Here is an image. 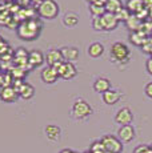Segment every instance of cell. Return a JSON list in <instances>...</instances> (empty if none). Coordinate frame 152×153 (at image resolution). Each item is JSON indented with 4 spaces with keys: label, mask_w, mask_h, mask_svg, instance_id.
Returning <instances> with one entry per match:
<instances>
[{
    "label": "cell",
    "mask_w": 152,
    "mask_h": 153,
    "mask_svg": "<svg viewBox=\"0 0 152 153\" xmlns=\"http://www.w3.org/2000/svg\"><path fill=\"white\" fill-rule=\"evenodd\" d=\"M17 36L24 42H34L35 39L40 36L42 32V22L37 17H32V19L23 20L19 25H17Z\"/></svg>",
    "instance_id": "cell-1"
},
{
    "label": "cell",
    "mask_w": 152,
    "mask_h": 153,
    "mask_svg": "<svg viewBox=\"0 0 152 153\" xmlns=\"http://www.w3.org/2000/svg\"><path fill=\"white\" fill-rule=\"evenodd\" d=\"M36 13L40 19L54 20L59 15V4L55 0H43L36 8Z\"/></svg>",
    "instance_id": "cell-2"
},
{
    "label": "cell",
    "mask_w": 152,
    "mask_h": 153,
    "mask_svg": "<svg viewBox=\"0 0 152 153\" xmlns=\"http://www.w3.org/2000/svg\"><path fill=\"white\" fill-rule=\"evenodd\" d=\"M111 59L113 63L125 64L130 61V49L121 42H116L111 47Z\"/></svg>",
    "instance_id": "cell-3"
},
{
    "label": "cell",
    "mask_w": 152,
    "mask_h": 153,
    "mask_svg": "<svg viewBox=\"0 0 152 153\" xmlns=\"http://www.w3.org/2000/svg\"><path fill=\"white\" fill-rule=\"evenodd\" d=\"M92 107L88 104V102L86 101V100H76L74 102V105H72V117H75V119L77 120H83V119H87V117H89L92 114Z\"/></svg>",
    "instance_id": "cell-4"
},
{
    "label": "cell",
    "mask_w": 152,
    "mask_h": 153,
    "mask_svg": "<svg viewBox=\"0 0 152 153\" xmlns=\"http://www.w3.org/2000/svg\"><path fill=\"white\" fill-rule=\"evenodd\" d=\"M100 141L103 143L106 151L110 153H121L123 151V143L112 134H106V136L101 137Z\"/></svg>",
    "instance_id": "cell-5"
},
{
    "label": "cell",
    "mask_w": 152,
    "mask_h": 153,
    "mask_svg": "<svg viewBox=\"0 0 152 153\" xmlns=\"http://www.w3.org/2000/svg\"><path fill=\"white\" fill-rule=\"evenodd\" d=\"M55 69L59 72V77L64 79V80H71L76 76L77 69L74 65V63H69V61H63V63L55 65Z\"/></svg>",
    "instance_id": "cell-6"
},
{
    "label": "cell",
    "mask_w": 152,
    "mask_h": 153,
    "mask_svg": "<svg viewBox=\"0 0 152 153\" xmlns=\"http://www.w3.org/2000/svg\"><path fill=\"white\" fill-rule=\"evenodd\" d=\"M132 120H133V114L130 108H121V109H119L115 114V121L118 123V124H120L121 126L131 125Z\"/></svg>",
    "instance_id": "cell-7"
},
{
    "label": "cell",
    "mask_w": 152,
    "mask_h": 153,
    "mask_svg": "<svg viewBox=\"0 0 152 153\" xmlns=\"http://www.w3.org/2000/svg\"><path fill=\"white\" fill-rule=\"evenodd\" d=\"M19 93L15 88L11 85V87H3L0 88V99L4 102H15L19 99Z\"/></svg>",
    "instance_id": "cell-8"
},
{
    "label": "cell",
    "mask_w": 152,
    "mask_h": 153,
    "mask_svg": "<svg viewBox=\"0 0 152 153\" xmlns=\"http://www.w3.org/2000/svg\"><path fill=\"white\" fill-rule=\"evenodd\" d=\"M135 137V128L132 125H123L118 131V139L121 141L123 144L131 143Z\"/></svg>",
    "instance_id": "cell-9"
},
{
    "label": "cell",
    "mask_w": 152,
    "mask_h": 153,
    "mask_svg": "<svg viewBox=\"0 0 152 153\" xmlns=\"http://www.w3.org/2000/svg\"><path fill=\"white\" fill-rule=\"evenodd\" d=\"M100 19H101V25H103V31H113L119 25V20L116 19V16L113 13L106 12Z\"/></svg>",
    "instance_id": "cell-10"
},
{
    "label": "cell",
    "mask_w": 152,
    "mask_h": 153,
    "mask_svg": "<svg viewBox=\"0 0 152 153\" xmlns=\"http://www.w3.org/2000/svg\"><path fill=\"white\" fill-rule=\"evenodd\" d=\"M40 76H42V80L45 84H55L57 81V79H59V72L55 69V67L47 65L45 68H43Z\"/></svg>",
    "instance_id": "cell-11"
},
{
    "label": "cell",
    "mask_w": 152,
    "mask_h": 153,
    "mask_svg": "<svg viewBox=\"0 0 152 153\" xmlns=\"http://www.w3.org/2000/svg\"><path fill=\"white\" fill-rule=\"evenodd\" d=\"M44 61L48 67H55L57 64L63 63V56H61L60 49H49L44 55Z\"/></svg>",
    "instance_id": "cell-12"
},
{
    "label": "cell",
    "mask_w": 152,
    "mask_h": 153,
    "mask_svg": "<svg viewBox=\"0 0 152 153\" xmlns=\"http://www.w3.org/2000/svg\"><path fill=\"white\" fill-rule=\"evenodd\" d=\"M44 61V55L39 51V49H32V51L28 53V64H30L31 68H36V67H40Z\"/></svg>",
    "instance_id": "cell-13"
},
{
    "label": "cell",
    "mask_w": 152,
    "mask_h": 153,
    "mask_svg": "<svg viewBox=\"0 0 152 153\" xmlns=\"http://www.w3.org/2000/svg\"><path fill=\"white\" fill-rule=\"evenodd\" d=\"M60 52L61 56H63V60L69 61V63L75 61L79 57V49L76 47H63L60 49Z\"/></svg>",
    "instance_id": "cell-14"
},
{
    "label": "cell",
    "mask_w": 152,
    "mask_h": 153,
    "mask_svg": "<svg viewBox=\"0 0 152 153\" xmlns=\"http://www.w3.org/2000/svg\"><path fill=\"white\" fill-rule=\"evenodd\" d=\"M111 89V83H110V80L106 77H99V79H96L95 81H93V91L95 92H98V93H106L107 91H110Z\"/></svg>",
    "instance_id": "cell-15"
},
{
    "label": "cell",
    "mask_w": 152,
    "mask_h": 153,
    "mask_svg": "<svg viewBox=\"0 0 152 153\" xmlns=\"http://www.w3.org/2000/svg\"><path fill=\"white\" fill-rule=\"evenodd\" d=\"M44 132H45L47 139L51 141H57V140H60V137H61V129L57 125H54V124L47 125Z\"/></svg>",
    "instance_id": "cell-16"
},
{
    "label": "cell",
    "mask_w": 152,
    "mask_h": 153,
    "mask_svg": "<svg viewBox=\"0 0 152 153\" xmlns=\"http://www.w3.org/2000/svg\"><path fill=\"white\" fill-rule=\"evenodd\" d=\"M120 100V92L115 89H110L106 93H103V101L107 105H115Z\"/></svg>",
    "instance_id": "cell-17"
},
{
    "label": "cell",
    "mask_w": 152,
    "mask_h": 153,
    "mask_svg": "<svg viewBox=\"0 0 152 153\" xmlns=\"http://www.w3.org/2000/svg\"><path fill=\"white\" fill-rule=\"evenodd\" d=\"M147 39H148L147 33H144V32H142V31H135V32H131L130 33V42L132 43L133 45L142 47Z\"/></svg>",
    "instance_id": "cell-18"
},
{
    "label": "cell",
    "mask_w": 152,
    "mask_h": 153,
    "mask_svg": "<svg viewBox=\"0 0 152 153\" xmlns=\"http://www.w3.org/2000/svg\"><path fill=\"white\" fill-rule=\"evenodd\" d=\"M144 7H145V4L143 0H127V1H125V8L132 15H136Z\"/></svg>",
    "instance_id": "cell-19"
},
{
    "label": "cell",
    "mask_w": 152,
    "mask_h": 153,
    "mask_svg": "<svg viewBox=\"0 0 152 153\" xmlns=\"http://www.w3.org/2000/svg\"><path fill=\"white\" fill-rule=\"evenodd\" d=\"M104 53V47L100 43H92L88 47V56L92 59H98Z\"/></svg>",
    "instance_id": "cell-20"
},
{
    "label": "cell",
    "mask_w": 152,
    "mask_h": 153,
    "mask_svg": "<svg viewBox=\"0 0 152 153\" xmlns=\"http://www.w3.org/2000/svg\"><path fill=\"white\" fill-rule=\"evenodd\" d=\"M34 95H35V88L32 87L31 84H28V83H24L22 85V88L19 89V96L22 99H24V100H30L34 97Z\"/></svg>",
    "instance_id": "cell-21"
},
{
    "label": "cell",
    "mask_w": 152,
    "mask_h": 153,
    "mask_svg": "<svg viewBox=\"0 0 152 153\" xmlns=\"http://www.w3.org/2000/svg\"><path fill=\"white\" fill-rule=\"evenodd\" d=\"M123 7H124V5H123L121 0H107V3L104 4L106 12H110V13H113V15Z\"/></svg>",
    "instance_id": "cell-22"
},
{
    "label": "cell",
    "mask_w": 152,
    "mask_h": 153,
    "mask_svg": "<svg viewBox=\"0 0 152 153\" xmlns=\"http://www.w3.org/2000/svg\"><path fill=\"white\" fill-rule=\"evenodd\" d=\"M63 23H64V25H66V27H68V28L77 25V23H79L77 13H75V12H67L63 16Z\"/></svg>",
    "instance_id": "cell-23"
},
{
    "label": "cell",
    "mask_w": 152,
    "mask_h": 153,
    "mask_svg": "<svg viewBox=\"0 0 152 153\" xmlns=\"http://www.w3.org/2000/svg\"><path fill=\"white\" fill-rule=\"evenodd\" d=\"M125 24H127V27H128V29H130L131 32H135V31H139V29L142 28L143 22H140L135 15H132V16H131L127 22H125Z\"/></svg>",
    "instance_id": "cell-24"
},
{
    "label": "cell",
    "mask_w": 152,
    "mask_h": 153,
    "mask_svg": "<svg viewBox=\"0 0 152 153\" xmlns=\"http://www.w3.org/2000/svg\"><path fill=\"white\" fill-rule=\"evenodd\" d=\"M89 12L93 17H101L106 13V8H104V5L95 3V4H89Z\"/></svg>",
    "instance_id": "cell-25"
},
{
    "label": "cell",
    "mask_w": 152,
    "mask_h": 153,
    "mask_svg": "<svg viewBox=\"0 0 152 153\" xmlns=\"http://www.w3.org/2000/svg\"><path fill=\"white\" fill-rule=\"evenodd\" d=\"M11 76L13 77V80H23V77H24L25 75H27V71L24 68H20V67H13L12 69L10 71Z\"/></svg>",
    "instance_id": "cell-26"
},
{
    "label": "cell",
    "mask_w": 152,
    "mask_h": 153,
    "mask_svg": "<svg viewBox=\"0 0 152 153\" xmlns=\"http://www.w3.org/2000/svg\"><path fill=\"white\" fill-rule=\"evenodd\" d=\"M115 16H116V19L119 20V23H120V22H124L125 23L131 16H132V13H131L125 7H123V8H120V10H119L118 12L115 13Z\"/></svg>",
    "instance_id": "cell-27"
},
{
    "label": "cell",
    "mask_w": 152,
    "mask_h": 153,
    "mask_svg": "<svg viewBox=\"0 0 152 153\" xmlns=\"http://www.w3.org/2000/svg\"><path fill=\"white\" fill-rule=\"evenodd\" d=\"M89 152L91 153H107L106 148H104L103 143H101L100 140L93 141V143L91 144V146H89Z\"/></svg>",
    "instance_id": "cell-28"
},
{
    "label": "cell",
    "mask_w": 152,
    "mask_h": 153,
    "mask_svg": "<svg viewBox=\"0 0 152 153\" xmlns=\"http://www.w3.org/2000/svg\"><path fill=\"white\" fill-rule=\"evenodd\" d=\"M8 51H11V49H10V44L5 42L3 37H0V56H4Z\"/></svg>",
    "instance_id": "cell-29"
},
{
    "label": "cell",
    "mask_w": 152,
    "mask_h": 153,
    "mask_svg": "<svg viewBox=\"0 0 152 153\" xmlns=\"http://www.w3.org/2000/svg\"><path fill=\"white\" fill-rule=\"evenodd\" d=\"M92 28L95 29V31H103V25H101L100 17H93L92 19Z\"/></svg>",
    "instance_id": "cell-30"
},
{
    "label": "cell",
    "mask_w": 152,
    "mask_h": 153,
    "mask_svg": "<svg viewBox=\"0 0 152 153\" xmlns=\"http://www.w3.org/2000/svg\"><path fill=\"white\" fill-rule=\"evenodd\" d=\"M144 93H145V96L152 99V81H150V83L144 87Z\"/></svg>",
    "instance_id": "cell-31"
},
{
    "label": "cell",
    "mask_w": 152,
    "mask_h": 153,
    "mask_svg": "<svg viewBox=\"0 0 152 153\" xmlns=\"http://www.w3.org/2000/svg\"><path fill=\"white\" fill-rule=\"evenodd\" d=\"M31 0H16V4H17V7H22V8H25V7H28V5L31 4Z\"/></svg>",
    "instance_id": "cell-32"
},
{
    "label": "cell",
    "mask_w": 152,
    "mask_h": 153,
    "mask_svg": "<svg viewBox=\"0 0 152 153\" xmlns=\"http://www.w3.org/2000/svg\"><path fill=\"white\" fill-rule=\"evenodd\" d=\"M145 68H147V72L152 76V57H150L147 61H145Z\"/></svg>",
    "instance_id": "cell-33"
},
{
    "label": "cell",
    "mask_w": 152,
    "mask_h": 153,
    "mask_svg": "<svg viewBox=\"0 0 152 153\" xmlns=\"http://www.w3.org/2000/svg\"><path fill=\"white\" fill-rule=\"evenodd\" d=\"M143 1H144L145 7H148V8H152V0H143Z\"/></svg>",
    "instance_id": "cell-34"
},
{
    "label": "cell",
    "mask_w": 152,
    "mask_h": 153,
    "mask_svg": "<svg viewBox=\"0 0 152 153\" xmlns=\"http://www.w3.org/2000/svg\"><path fill=\"white\" fill-rule=\"evenodd\" d=\"M31 1H32V3H34V4H36V7H37V5H39V4H40V3H42V1H43V0H31Z\"/></svg>",
    "instance_id": "cell-35"
},
{
    "label": "cell",
    "mask_w": 152,
    "mask_h": 153,
    "mask_svg": "<svg viewBox=\"0 0 152 153\" xmlns=\"http://www.w3.org/2000/svg\"><path fill=\"white\" fill-rule=\"evenodd\" d=\"M60 153H74V151H71V149H63Z\"/></svg>",
    "instance_id": "cell-36"
},
{
    "label": "cell",
    "mask_w": 152,
    "mask_h": 153,
    "mask_svg": "<svg viewBox=\"0 0 152 153\" xmlns=\"http://www.w3.org/2000/svg\"><path fill=\"white\" fill-rule=\"evenodd\" d=\"M87 1H88L89 4H95V3H98V0H87Z\"/></svg>",
    "instance_id": "cell-37"
},
{
    "label": "cell",
    "mask_w": 152,
    "mask_h": 153,
    "mask_svg": "<svg viewBox=\"0 0 152 153\" xmlns=\"http://www.w3.org/2000/svg\"><path fill=\"white\" fill-rule=\"evenodd\" d=\"M150 20H152V8H150Z\"/></svg>",
    "instance_id": "cell-38"
},
{
    "label": "cell",
    "mask_w": 152,
    "mask_h": 153,
    "mask_svg": "<svg viewBox=\"0 0 152 153\" xmlns=\"http://www.w3.org/2000/svg\"><path fill=\"white\" fill-rule=\"evenodd\" d=\"M150 149H151V152H152V144H151V145H150Z\"/></svg>",
    "instance_id": "cell-39"
},
{
    "label": "cell",
    "mask_w": 152,
    "mask_h": 153,
    "mask_svg": "<svg viewBox=\"0 0 152 153\" xmlns=\"http://www.w3.org/2000/svg\"><path fill=\"white\" fill-rule=\"evenodd\" d=\"M86 153H91V152H89V151H88V152H86Z\"/></svg>",
    "instance_id": "cell-40"
},
{
    "label": "cell",
    "mask_w": 152,
    "mask_h": 153,
    "mask_svg": "<svg viewBox=\"0 0 152 153\" xmlns=\"http://www.w3.org/2000/svg\"><path fill=\"white\" fill-rule=\"evenodd\" d=\"M74 153H77V152H74Z\"/></svg>",
    "instance_id": "cell-41"
},
{
    "label": "cell",
    "mask_w": 152,
    "mask_h": 153,
    "mask_svg": "<svg viewBox=\"0 0 152 153\" xmlns=\"http://www.w3.org/2000/svg\"><path fill=\"white\" fill-rule=\"evenodd\" d=\"M107 153H110V152H107Z\"/></svg>",
    "instance_id": "cell-42"
}]
</instances>
